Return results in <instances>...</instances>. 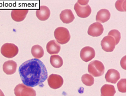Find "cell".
Wrapping results in <instances>:
<instances>
[{"mask_svg": "<svg viewBox=\"0 0 128 96\" xmlns=\"http://www.w3.org/2000/svg\"><path fill=\"white\" fill-rule=\"evenodd\" d=\"M126 56H124V57L122 58V59L120 60V64L121 67H122V68L126 70Z\"/></svg>", "mask_w": 128, "mask_h": 96, "instance_id": "25", "label": "cell"}, {"mask_svg": "<svg viewBox=\"0 0 128 96\" xmlns=\"http://www.w3.org/2000/svg\"><path fill=\"white\" fill-rule=\"evenodd\" d=\"M28 13V10H13L11 12V16L14 21L20 22L26 18Z\"/></svg>", "mask_w": 128, "mask_h": 96, "instance_id": "12", "label": "cell"}, {"mask_svg": "<svg viewBox=\"0 0 128 96\" xmlns=\"http://www.w3.org/2000/svg\"><path fill=\"white\" fill-rule=\"evenodd\" d=\"M88 72L93 77H98L104 74L105 67L101 61L96 60L92 61L88 65Z\"/></svg>", "mask_w": 128, "mask_h": 96, "instance_id": "2", "label": "cell"}, {"mask_svg": "<svg viewBox=\"0 0 128 96\" xmlns=\"http://www.w3.org/2000/svg\"><path fill=\"white\" fill-rule=\"evenodd\" d=\"M46 50L51 55L57 54L61 50V46L56 40L49 41L46 45Z\"/></svg>", "mask_w": 128, "mask_h": 96, "instance_id": "17", "label": "cell"}, {"mask_svg": "<svg viewBox=\"0 0 128 96\" xmlns=\"http://www.w3.org/2000/svg\"><path fill=\"white\" fill-rule=\"evenodd\" d=\"M89 1H78V2L79 4L84 6L87 5L89 3Z\"/></svg>", "mask_w": 128, "mask_h": 96, "instance_id": "26", "label": "cell"}, {"mask_svg": "<svg viewBox=\"0 0 128 96\" xmlns=\"http://www.w3.org/2000/svg\"><path fill=\"white\" fill-rule=\"evenodd\" d=\"M54 36L59 44H64L68 42L71 35L68 30L64 27L57 28L54 32Z\"/></svg>", "mask_w": 128, "mask_h": 96, "instance_id": "3", "label": "cell"}, {"mask_svg": "<svg viewBox=\"0 0 128 96\" xmlns=\"http://www.w3.org/2000/svg\"><path fill=\"white\" fill-rule=\"evenodd\" d=\"M50 62L51 65L56 69L61 68L64 63L63 59L58 55H52L50 58Z\"/></svg>", "mask_w": 128, "mask_h": 96, "instance_id": "19", "label": "cell"}, {"mask_svg": "<svg viewBox=\"0 0 128 96\" xmlns=\"http://www.w3.org/2000/svg\"><path fill=\"white\" fill-rule=\"evenodd\" d=\"M60 18L63 23L68 24L73 22L75 17L71 10L66 9L62 11L60 14Z\"/></svg>", "mask_w": 128, "mask_h": 96, "instance_id": "15", "label": "cell"}, {"mask_svg": "<svg viewBox=\"0 0 128 96\" xmlns=\"http://www.w3.org/2000/svg\"><path fill=\"white\" fill-rule=\"evenodd\" d=\"M23 84L35 87L44 82L48 78L46 66L40 60L32 59L22 64L18 69Z\"/></svg>", "mask_w": 128, "mask_h": 96, "instance_id": "1", "label": "cell"}, {"mask_svg": "<svg viewBox=\"0 0 128 96\" xmlns=\"http://www.w3.org/2000/svg\"><path fill=\"white\" fill-rule=\"evenodd\" d=\"M19 49L18 47L11 43H6L1 48L2 54L7 58H13L18 54Z\"/></svg>", "mask_w": 128, "mask_h": 96, "instance_id": "4", "label": "cell"}, {"mask_svg": "<svg viewBox=\"0 0 128 96\" xmlns=\"http://www.w3.org/2000/svg\"><path fill=\"white\" fill-rule=\"evenodd\" d=\"M118 90L121 93L126 92V79L123 78L119 81L117 84Z\"/></svg>", "mask_w": 128, "mask_h": 96, "instance_id": "24", "label": "cell"}, {"mask_svg": "<svg viewBox=\"0 0 128 96\" xmlns=\"http://www.w3.org/2000/svg\"><path fill=\"white\" fill-rule=\"evenodd\" d=\"M32 54L35 59H39L43 57L44 55V50L43 48L40 45H35L32 47Z\"/></svg>", "mask_w": 128, "mask_h": 96, "instance_id": "20", "label": "cell"}, {"mask_svg": "<svg viewBox=\"0 0 128 96\" xmlns=\"http://www.w3.org/2000/svg\"><path fill=\"white\" fill-rule=\"evenodd\" d=\"M108 35L113 37L116 41V44L117 45L121 39V34L117 30H112L108 33Z\"/></svg>", "mask_w": 128, "mask_h": 96, "instance_id": "22", "label": "cell"}, {"mask_svg": "<svg viewBox=\"0 0 128 96\" xmlns=\"http://www.w3.org/2000/svg\"><path fill=\"white\" fill-rule=\"evenodd\" d=\"M64 79L60 75L52 74L48 78V83L51 88L57 89L62 87L64 84Z\"/></svg>", "mask_w": 128, "mask_h": 96, "instance_id": "6", "label": "cell"}, {"mask_svg": "<svg viewBox=\"0 0 128 96\" xmlns=\"http://www.w3.org/2000/svg\"><path fill=\"white\" fill-rule=\"evenodd\" d=\"M96 57V51L91 47L86 46L83 48L80 52V57L84 62H87L94 59Z\"/></svg>", "mask_w": 128, "mask_h": 96, "instance_id": "9", "label": "cell"}, {"mask_svg": "<svg viewBox=\"0 0 128 96\" xmlns=\"http://www.w3.org/2000/svg\"><path fill=\"white\" fill-rule=\"evenodd\" d=\"M74 9L77 15L80 18H87L91 14V7L89 5L82 6L77 2L74 6Z\"/></svg>", "mask_w": 128, "mask_h": 96, "instance_id": "8", "label": "cell"}, {"mask_svg": "<svg viewBox=\"0 0 128 96\" xmlns=\"http://www.w3.org/2000/svg\"><path fill=\"white\" fill-rule=\"evenodd\" d=\"M82 81L83 84L86 86L90 87L94 83V78L92 76L89 74H86L82 75Z\"/></svg>", "mask_w": 128, "mask_h": 96, "instance_id": "21", "label": "cell"}, {"mask_svg": "<svg viewBox=\"0 0 128 96\" xmlns=\"http://www.w3.org/2000/svg\"><path fill=\"white\" fill-rule=\"evenodd\" d=\"M0 96H5L4 92L0 89Z\"/></svg>", "mask_w": 128, "mask_h": 96, "instance_id": "27", "label": "cell"}, {"mask_svg": "<svg viewBox=\"0 0 128 96\" xmlns=\"http://www.w3.org/2000/svg\"><path fill=\"white\" fill-rule=\"evenodd\" d=\"M116 92L115 88L113 85L105 84L101 88V96H114Z\"/></svg>", "mask_w": 128, "mask_h": 96, "instance_id": "18", "label": "cell"}, {"mask_svg": "<svg viewBox=\"0 0 128 96\" xmlns=\"http://www.w3.org/2000/svg\"><path fill=\"white\" fill-rule=\"evenodd\" d=\"M110 13L108 10L102 9L99 11L97 14L96 21L100 23H104L108 21L110 18Z\"/></svg>", "mask_w": 128, "mask_h": 96, "instance_id": "16", "label": "cell"}, {"mask_svg": "<svg viewBox=\"0 0 128 96\" xmlns=\"http://www.w3.org/2000/svg\"><path fill=\"white\" fill-rule=\"evenodd\" d=\"M15 96H36V91L32 87H28L22 84H20L14 88Z\"/></svg>", "mask_w": 128, "mask_h": 96, "instance_id": "5", "label": "cell"}, {"mask_svg": "<svg viewBox=\"0 0 128 96\" xmlns=\"http://www.w3.org/2000/svg\"><path fill=\"white\" fill-rule=\"evenodd\" d=\"M116 41L114 38L111 36L104 37L101 41V46L102 50L106 52H112L115 48Z\"/></svg>", "mask_w": 128, "mask_h": 96, "instance_id": "7", "label": "cell"}, {"mask_svg": "<svg viewBox=\"0 0 128 96\" xmlns=\"http://www.w3.org/2000/svg\"><path fill=\"white\" fill-rule=\"evenodd\" d=\"M50 10L49 8L45 5L40 6V9L36 11L37 18L42 21H45L50 18Z\"/></svg>", "mask_w": 128, "mask_h": 96, "instance_id": "14", "label": "cell"}, {"mask_svg": "<svg viewBox=\"0 0 128 96\" xmlns=\"http://www.w3.org/2000/svg\"><path fill=\"white\" fill-rule=\"evenodd\" d=\"M17 68V63L12 60H9L5 62L3 65V70L7 75H13L16 72Z\"/></svg>", "mask_w": 128, "mask_h": 96, "instance_id": "13", "label": "cell"}, {"mask_svg": "<svg viewBox=\"0 0 128 96\" xmlns=\"http://www.w3.org/2000/svg\"><path fill=\"white\" fill-rule=\"evenodd\" d=\"M107 82L112 84H116L120 78V73L114 69H110L108 70L105 76Z\"/></svg>", "mask_w": 128, "mask_h": 96, "instance_id": "11", "label": "cell"}, {"mask_svg": "<svg viewBox=\"0 0 128 96\" xmlns=\"http://www.w3.org/2000/svg\"><path fill=\"white\" fill-rule=\"evenodd\" d=\"M126 1H117L115 3L116 9L120 12L126 11Z\"/></svg>", "mask_w": 128, "mask_h": 96, "instance_id": "23", "label": "cell"}, {"mask_svg": "<svg viewBox=\"0 0 128 96\" xmlns=\"http://www.w3.org/2000/svg\"><path fill=\"white\" fill-rule=\"evenodd\" d=\"M104 31V28L102 24L96 22L92 24L88 30V34L92 37L101 36Z\"/></svg>", "mask_w": 128, "mask_h": 96, "instance_id": "10", "label": "cell"}]
</instances>
